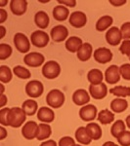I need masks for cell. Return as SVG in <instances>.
I'll use <instances>...</instances> for the list:
<instances>
[{"instance_id": "6da1fadb", "label": "cell", "mask_w": 130, "mask_h": 146, "mask_svg": "<svg viewBox=\"0 0 130 146\" xmlns=\"http://www.w3.org/2000/svg\"><path fill=\"white\" fill-rule=\"evenodd\" d=\"M27 119V114L23 112L22 107H12L10 108V112H9L8 117V126L12 128H20L23 123L25 122Z\"/></svg>"}, {"instance_id": "7a4b0ae2", "label": "cell", "mask_w": 130, "mask_h": 146, "mask_svg": "<svg viewBox=\"0 0 130 146\" xmlns=\"http://www.w3.org/2000/svg\"><path fill=\"white\" fill-rule=\"evenodd\" d=\"M66 98L62 91L58 89H53L47 94L46 96V102L47 105L51 108L57 109V108L62 107L65 103Z\"/></svg>"}, {"instance_id": "3957f363", "label": "cell", "mask_w": 130, "mask_h": 146, "mask_svg": "<svg viewBox=\"0 0 130 146\" xmlns=\"http://www.w3.org/2000/svg\"><path fill=\"white\" fill-rule=\"evenodd\" d=\"M61 74V65L55 60H48L42 67V75L47 79H56Z\"/></svg>"}, {"instance_id": "277c9868", "label": "cell", "mask_w": 130, "mask_h": 146, "mask_svg": "<svg viewBox=\"0 0 130 146\" xmlns=\"http://www.w3.org/2000/svg\"><path fill=\"white\" fill-rule=\"evenodd\" d=\"M14 45L16 49L22 54H28L30 50V40L25 34L22 32H18L14 35Z\"/></svg>"}, {"instance_id": "5b68a950", "label": "cell", "mask_w": 130, "mask_h": 146, "mask_svg": "<svg viewBox=\"0 0 130 146\" xmlns=\"http://www.w3.org/2000/svg\"><path fill=\"white\" fill-rule=\"evenodd\" d=\"M44 86L38 80H31L25 85V93L30 98H37L42 96Z\"/></svg>"}, {"instance_id": "8992f818", "label": "cell", "mask_w": 130, "mask_h": 146, "mask_svg": "<svg viewBox=\"0 0 130 146\" xmlns=\"http://www.w3.org/2000/svg\"><path fill=\"white\" fill-rule=\"evenodd\" d=\"M50 37L43 30H35L30 35V42L36 48H44L48 45Z\"/></svg>"}, {"instance_id": "52a82bcc", "label": "cell", "mask_w": 130, "mask_h": 146, "mask_svg": "<svg viewBox=\"0 0 130 146\" xmlns=\"http://www.w3.org/2000/svg\"><path fill=\"white\" fill-rule=\"evenodd\" d=\"M45 62V58L42 54L37 52L28 53L23 56V62L29 67H39Z\"/></svg>"}, {"instance_id": "ba28073f", "label": "cell", "mask_w": 130, "mask_h": 146, "mask_svg": "<svg viewBox=\"0 0 130 146\" xmlns=\"http://www.w3.org/2000/svg\"><path fill=\"white\" fill-rule=\"evenodd\" d=\"M98 116V110L97 107L93 104H87L80 108L79 117L84 122H92Z\"/></svg>"}, {"instance_id": "9c48e42d", "label": "cell", "mask_w": 130, "mask_h": 146, "mask_svg": "<svg viewBox=\"0 0 130 146\" xmlns=\"http://www.w3.org/2000/svg\"><path fill=\"white\" fill-rule=\"evenodd\" d=\"M93 56H94V60L98 63L106 64V63L110 62L113 60V53L109 48L101 47V48H98L94 51Z\"/></svg>"}, {"instance_id": "30bf717a", "label": "cell", "mask_w": 130, "mask_h": 146, "mask_svg": "<svg viewBox=\"0 0 130 146\" xmlns=\"http://www.w3.org/2000/svg\"><path fill=\"white\" fill-rule=\"evenodd\" d=\"M50 36L54 42L60 43V42H63L68 39V28L63 25H55V27L51 29Z\"/></svg>"}, {"instance_id": "8fae6325", "label": "cell", "mask_w": 130, "mask_h": 146, "mask_svg": "<svg viewBox=\"0 0 130 146\" xmlns=\"http://www.w3.org/2000/svg\"><path fill=\"white\" fill-rule=\"evenodd\" d=\"M37 131H38V124L34 121H28L22 128V135L25 139L32 140L36 138Z\"/></svg>"}, {"instance_id": "7c38bea8", "label": "cell", "mask_w": 130, "mask_h": 146, "mask_svg": "<svg viewBox=\"0 0 130 146\" xmlns=\"http://www.w3.org/2000/svg\"><path fill=\"white\" fill-rule=\"evenodd\" d=\"M122 35L120 28L117 27H112L110 29H108L107 33H106V41L108 44L112 46H117L121 43Z\"/></svg>"}, {"instance_id": "4fadbf2b", "label": "cell", "mask_w": 130, "mask_h": 146, "mask_svg": "<svg viewBox=\"0 0 130 146\" xmlns=\"http://www.w3.org/2000/svg\"><path fill=\"white\" fill-rule=\"evenodd\" d=\"M68 23L72 27L75 28H81L86 25L87 23V17L86 15L81 11H75L70 14L68 18Z\"/></svg>"}, {"instance_id": "5bb4252c", "label": "cell", "mask_w": 130, "mask_h": 146, "mask_svg": "<svg viewBox=\"0 0 130 146\" xmlns=\"http://www.w3.org/2000/svg\"><path fill=\"white\" fill-rule=\"evenodd\" d=\"M120 72H119V67L117 65H110L105 71V80L108 84L115 85L117 84L120 80Z\"/></svg>"}, {"instance_id": "9a60e30c", "label": "cell", "mask_w": 130, "mask_h": 146, "mask_svg": "<svg viewBox=\"0 0 130 146\" xmlns=\"http://www.w3.org/2000/svg\"><path fill=\"white\" fill-rule=\"evenodd\" d=\"M108 93V87L104 83H101L99 85H90L89 86V94H90V96H92L94 100H103V98H105L107 96Z\"/></svg>"}, {"instance_id": "2e32d148", "label": "cell", "mask_w": 130, "mask_h": 146, "mask_svg": "<svg viewBox=\"0 0 130 146\" xmlns=\"http://www.w3.org/2000/svg\"><path fill=\"white\" fill-rule=\"evenodd\" d=\"M72 101L77 106H84L90 101V94L84 89H78L72 95Z\"/></svg>"}, {"instance_id": "e0dca14e", "label": "cell", "mask_w": 130, "mask_h": 146, "mask_svg": "<svg viewBox=\"0 0 130 146\" xmlns=\"http://www.w3.org/2000/svg\"><path fill=\"white\" fill-rule=\"evenodd\" d=\"M37 119L41 123H52L55 120V113H54L53 109L50 107H40L38 111H37Z\"/></svg>"}, {"instance_id": "ac0fdd59", "label": "cell", "mask_w": 130, "mask_h": 146, "mask_svg": "<svg viewBox=\"0 0 130 146\" xmlns=\"http://www.w3.org/2000/svg\"><path fill=\"white\" fill-rule=\"evenodd\" d=\"M10 9L15 16H22L27 12V0H11Z\"/></svg>"}, {"instance_id": "d6986e66", "label": "cell", "mask_w": 130, "mask_h": 146, "mask_svg": "<svg viewBox=\"0 0 130 146\" xmlns=\"http://www.w3.org/2000/svg\"><path fill=\"white\" fill-rule=\"evenodd\" d=\"M74 136L77 142L81 145H88V144H90L92 141V138L90 137V135H89L88 131H87L86 127H79V128L75 131Z\"/></svg>"}, {"instance_id": "ffe728a7", "label": "cell", "mask_w": 130, "mask_h": 146, "mask_svg": "<svg viewBox=\"0 0 130 146\" xmlns=\"http://www.w3.org/2000/svg\"><path fill=\"white\" fill-rule=\"evenodd\" d=\"M83 45L82 39L79 38L77 36H70L68 37L66 41V49L70 52V53H77L79 51V49L81 48V46Z\"/></svg>"}, {"instance_id": "44dd1931", "label": "cell", "mask_w": 130, "mask_h": 146, "mask_svg": "<svg viewBox=\"0 0 130 146\" xmlns=\"http://www.w3.org/2000/svg\"><path fill=\"white\" fill-rule=\"evenodd\" d=\"M76 56L80 62H87L93 56V47L90 43H83L79 51L76 53Z\"/></svg>"}, {"instance_id": "7402d4cb", "label": "cell", "mask_w": 130, "mask_h": 146, "mask_svg": "<svg viewBox=\"0 0 130 146\" xmlns=\"http://www.w3.org/2000/svg\"><path fill=\"white\" fill-rule=\"evenodd\" d=\"M104 77H105V75L98 68H92L87 73V80L90 85H99L103 83Z\"/></svg>"}, {"instance_id": "603a6c76", "label": "cell", "mask_w": 130, "mask_h": 146, "mask_svg": "<svg viewBox=\"0 0 130 146\" xmlns=\"http://www.w3.org/2000/svg\"><path fill=\"white\" fill-rule=\"evenodd\" d=\"M34 23L36 27H39L40 29H45V28L48 27L50 19H49V16L47 15L46 12L38 11L34 16Z\"/></svg>"}, {"instance_id": "cb8c5ba5", "label": "cell", "mask_w": 130, "mask_h": 146, "mask_svg": "<svg viewBox=\"0 0 130 146\" xmlns=\"http://www.w3.org/2000/svg\"><path fill=\"white\" fill-rule=\"evenodd\" d=\"M70 10L66 6L58 5L53 9V17L58 22H65L68 18H70Z\"/></svg>"}, {"instance_id": "d4e9b609", "label": "cell", "mask_w": 130, "mask_h": 146, "mask_svg": "<svg viewBox=\"0 0 130 146\" xmlns=\"http://www.w3.org/2000/svg\"><path fill=\"white\" fill-rule=\"evenodd\" d=\"M110 107H111V110H112L113 113H122L127 109V107H128V102H127V100H124V98H117L112 100V102H111V104H110Z\"/></svg>"}, {"instance_id": "484cf974", "label": "cell", "mask_w": 130, "mask_h": 146, "mask_svg": "<svg viewBox=\"0 0 130 146\" xmlns=\"http://www.w3.org/2000/svg\"><path fill=\"white\" fill-rule=\"evenodd\" d=\"M22 109L27 114V116H34V114H37L38 111V104L34 100H27L23 102Z\"/></svg>"}, {"instance_id": "4316f807", "label": "cell", "mask_w": 130, "mask_h": 146, "mask_svg": "<svg viewBox=\"0 0 130 146\" xmlns=\"http://www.w3.org/2000/svg\"><path fill=\"white\" fill-rule=\"evenodd\" d=\"M113 17H111V16H109V15L103 16V17H101L97 21L95 28L97 31L103 32V31H105V30L109 29V28H111V25H113Z\"/></svg>"}, {"instance_id": "83f0119b", "label": "cell", "mask_w": 130, "mask_h": 146, "mask_svg": "<svg viewBox=\"0 0 130 146\" xmlns=\"http://www.w3.org/2000/svg\"><path fill=\"white\" fill-rule=\"evenodd\" d=\"M86 129L92 140H99L103 135V131L100 125L97 123H88L86 125Z\"/></svg>"}, {"instance_id": "f1b7e54d", "label": "cell", "mask_w": 130, "mask_h": 146, "mask_svg": "<svg viewBox=\"0 0 130 146\" xmlns=\"http://www.w3.org/2000/svg\"><path fill=\"white\" fill-rule=\"evenodd\" d=\"M99 123L102 125H108L115 121V113L109 109H103L98 113L97 116Z\"/></svg>"}, {"instance_id": "f546056e", "label": "cell", "mask_w": 130, "mask_h": 146, "mask_svg": "<svg viewBox=\"0 0 130 146\" xmlns=\"http://www.w3.org/2000/svg\"><path fill=\"white\" fill-rule=\"evenodd\" d=\"M52 135V128L49 124L40 123L38 124V131H37L36 139L45 140L49 138Z\"/></svg>"}, {"instance_id": "4dcf8cb0", "label": "cell", "mask_w": 130, "mask_h": 146, "mask_svg": "<svg viewBox=\"0 0 130 146\" xmlns=\"http://www.w3.org/2000/svg\"><path fill=\"white\" fill-rule=\"evenodd\" d=\"M126 131V124L124 123L122 120H117L113 124L112 128H111V133L115 138H117L119 136L123 133Z\"/></svg>"}, {"instance_id": "1f68e13d", "label": "cell", "mask_w": 130, "mask_h": 146, "mask_svg": "<svg viewBox=\"0 0 130 146\" xmlns=\"http://www.w3.org/2000/svg\"><path fill=\"white\" fill-rule=\"evenodd\" d=\"M110 94L115 96L117 98H124L127 96H130V87L126 86H115L113 88L110 89Z\"/></svg>"}, {"instance_id": "d6a6232c", "label": "cell", "mask_w": 130, "mask_h": 146, "mask_svg": "<svg viewBox=\"0 0 130 146\" xmlns=\"http://www.w3.org/2000/svg\"><path fill=\"white\" fill-rule=\"evenodd\" d=\"M13 78V71L7 65L0 66V81L2 84L9 83Z\"/></svg>"}, {"instance_id": "836d02e7", "label": "cell", "mask_w": 130, "mask_h": 146, "mask_svg": "<svg viewBox=\"0 0 130 146\" xmlns=\"http://www.w3.org/2000/svg\"><path fill=\"white\" fill-rule=\"evenodd\" d=\"M13 73L20 79H29L30 76H31V73H30L29 70L27 68L22 66V65H16L15 67L13 68Z\"/></svg>"}, {"instance_id": "e575fe53", "label": "cell", "mask_w": 130, "mask_h": 146, "mask_svg": "<svg viewBox=\"0 0 130 146\" xmlns=\"http://www.w3.org/2000/svg\"><path fill=\"white\" fill-rule=\"evenodd\" d=\"M13 50L12 47L6 43L0 44V60H5L8 58H10Z\"/></svg>"}, {"instance_id": "d590c367", "label": "cell", "mask_w": 130, "mask_h": 146, "mask_svg": "<svg viewBox=\"0 0 130 146\" xmlns=\"http://www.w3.org/2000/svg\"><path fill=\"white\" fill-rule=\"evenodd\" d=\"M117 139L120 146H130V131H125Z\"/></svg>"}, {"instance_id": "8d00e7d4", "label": "cell", "mask_w": 130, "mask_h": 146, "mask_svg": "<svg viewBox=\"0 0 130 146\" xmlns=\"http://www.w3.org/2000/svg\"><path fill=\"white\" fill-rule=\"evenodd\" d=\"M9 112H10V108L8 107H4L0 109V124H1V126H8Z\"/></svg>"}, {"instance_id": "74e56055", "label": "cell", "mask_w": 130, "mask_h": 146, "mask_svg": "<svg viewBox=\"0 0 130 146\" xmlns=\"http://www.w3.org/2000/svg\"><path fill=\"white\" fill-rule=\"evenodd\" d=\"M119 72L124 80L130 81V63H123L119 66Z\"/></svg>"}, {"instance_id": "f35d334b", "label": "cell", "mask_w": 130, "mask_h": 146, "mask_svg": "<svg viewBox=\"0 0 130 146\" xmlns=\"http://www.w3.org/2000/svg\"><path fill=\"white\" fill-rule=\"evenodd\" d=\"M122 39L130 40V22H125L120 27Z\"/></svg>"}, {"instance_id": "ab89813d", "label": "cell", "mask_w": 130, "mask_h": 146, "mask_svg": "<svg viewBox=\"0 0 130 146\" xmlns=\"http://www.w3.org/2000/svg\"><path fill=\"white\" fill-rule=\"evenodd\" d=\"M119 51L122 55L130 56V40H123L120 44Z\"/></svg>"}, {"instance_id": "60d3db41", "label": "cell", "mask_w": 130, "mask_h": 146, "mask_svg": "<svg viewBox=\"0 0 130 146\" xmlns=\"http://www.w3.org/2000/svg\"><path fill=\"white\" fill-rule=\"evenodd\" d=\"M75 140L70 136H64L60 139L58 146H75Z\"/></svg>"}, {"instance_id": "b9f144b4", "label": "cell", "mask_w": 130, "mask_h": 146, "mask_svg": "<svg viewBox=\"0 0 130 146\" xmlns=\"http://www.w3.org/2000/svg\"><path fill=\"white\" fill-rule=\"evenodd\" d=\"M58 3L60 5L68 6L70 7V8H74V7L76 6V1L75 0H58Z\"/></svg>"}, {"instance_id": "7bdbcfd3", "label": "cell", "mask_w": 130, "mask_h": 146, "mask_svg": "<svg viewBox=\"0 0 130 146\" xmlns=\"http://www.w3.org/2000/svg\"><path fill=\"white\" fill-rule=\"evenodd\" d=\"M110 4H112L113 6L115 7H120L124 4H126V0H111L110 1Z\"/></svg>"}, {"instance_id": "ee69618b", "label": "cell", "mask_w": 130, "mask_h": 146, "mask_svg": "<svg viewBox=\"0 0 130 146\" xmlns=\"http://www.w3.org/2000/svg\"><path fill=\"white\" fill-rule=\"evenodd\" d=\"M7 20V12L3 8L0 9V23H3Z\"/></svg>"}, {"instance_id": "f6af8a7d", "label": "cell", "mask_w": 130, "mask_h": 146, "mask_svg": "<svg viewBox=\"0 0 130 146\" xmlns=\"http://www.w3.org/2000/svg\"><path fill=\"white\" fill-rule=\"evenodd\" d=\"M40 146H58L57 142L55 140L53 139H48V140H45L40 144Z\"/></svg>"}, {"instance_id": "bcb514c9", "label": "cell", "mask_w": 130, "mask_h": 146, "mask_svg": "<svg viewBox=\"0 0 130 146\" xmlns=\"http://www.w3.org/2000/svg\"><path fill=\"white\" fill-rule=\"evenodd\" d=\"M7 101H8V100H7V96L4 95V94H1V96H0V107L4 108V106L6 105Z\"/></svg>"}, {"instance_id": "7dc6e473", "label": "cell", "mask_w": 130, "mask_h": 146, "mask_svg": "<svg viewBox=\"0 0 130 146\" xmlns=\"http://www.w3.org/2000/svg\"><path fill=\"white\" fill-rule=\"evenodd\" d=\"M6 136H7V131L3 126H1L0 127V140L5 139Z\"/></svg>"}, {"instance_id": "c3c4849f", "label": "cell", "mask_w": 130, "mask_h": 146, "mask_svg": "<svg viewBox=\"0 0 130 146\" xmlns=\"http://www.w3.org/2000/svg\"><path fill=\"white\" fill-rule=\"evenodd\" d=\"M0 31H1V35H0V39L4 38V36H5V33H6V28L3 27V25H1L0 27Z\"/></svg>"}, {"instance_id": "681fc988", "label": "cell", "mask_w": 130, "mask_h": 146, "mask_svg": "<svg viewBox=\"0 0 130 146\" xmlns=\"http://www.w3.org/2000/svg\"><path fill=\"white\" fill-rule=\"evenodd\" d=\"M102 146H119V145H117V143H115L113 141H106Z\"/></svg>"}, {"instance_id": "f907efd6", "label": "cell", "mask_w": 130, "mask_h": 146, "mask_svg": "<svg viewBox=\"0 0 130 146\" xmlns=\"http://www.w3.org/2000/svg\"><path fill=\"white\" fill-rule=\"evenodd\" d=\"M125 124H126V127H128V129H130V115H128L125 119Z\"/></svg>"}, {"instance_id": "816d5d0a", "label": "cell", "mask_w": 130, "mask_h": 146, "mask_svg": "<svg viewBox=\"0 0 130 146\" xmlns=\"http://www.w3.org/2000/svg\"><path fill=\"white\" fill-rule=\"evenodd\" d=\"M8 4V0H0V6L3 8L4 6H6Z\"/></svg>"}, {"instance_id": "f5cc1de1", "label": "cell", "mask_w": 130, "mask_h": 146, "mask_svg": "<svg viewBox=\"0 0 130 146\" xmlns=\"http://www.w3.org/2000/svg\"><path fill=\"white\" fill-rule=\"evenodd\" d=\"M0 86H1V94H4V92H5V88H4V84H0Z\"/></svg>"}, {"instance_id": "db71d44e", "label": "cell", "mask_w": 130, "mask_h": 146, "mask_svg": "<svg viewBox=\"0 0 130 146\" xmlns=\"http://www.w3.org/2000/svg\"><path fill=\"white\" fill-rule=\"evenodd\" d=\"M40 3H48V2H50V1H39Z\"/></svg>"}, {"instance_id": "11a10c76", "label": "cell", "mask_w": 130, "mask_h": 146, "mask_svg": "<svg viewBox=\"0 0 130 146\" xmlns=\"http://www.w3.org/2000/svg\"><path fill=\"white\" fill-rule=\"evenodd\" d=\"M75 146H83V145H81V144H75Z\"/></svg>"}, {"instance_id": "9f6ffc18", "label": "cell", "mask_w": 130, "mask_h": 146, "mask_svg": "<svg viewBox=\"0 0 130 146\" xmlns=\"http://www.w3.org/2000/svg\"><path fill=\"white\" fill-rule=\"evenodd\" d=\"M129 60H130V56H129Z\"/></svg>"}]
</instances>
